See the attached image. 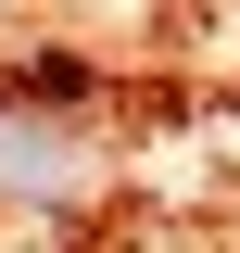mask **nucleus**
Returning a JSON list of instances; mask_svg holds the SVG:
<instances>
[{
	"mask_svg": "<svg viewBox=\"0 0 240 253\" xmlns=\"http://www.w3.org/2000/svg\"><path fill=\"white\" fill-rule=\"evenodd\" d=\"M0 190H13V203H76V190H89V126L0 101Z\"/></svg>",
	"mask_w": 240,
	"mask_h": 253,
	"instance_id": "f257e3e1",
	"label": "nucleus"
}]
</instances>
